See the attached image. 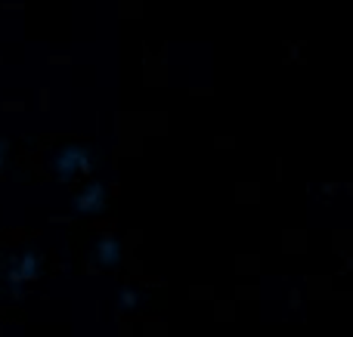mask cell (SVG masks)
<instances>
[{
	"label": "cell",
	"mask_w": 353,
	"mask_h": 337,
	"mask_svg": "<svg viewBox=\"0 0 353 337\" xmlns=\"http://www.w3.org/2000/svg\"><path fill=\"white\" fill-rule=\"evenodd\" d=\"M3 158H6V142L0 140V164H3Z\"/></svg>",
	"instance_id": "2"
},
{
	"label": "cell",
	"mask_w": 353,
	"mask_h": 337,
	"mask_svg": "<svg viewBox=\"0 0 353 337\" xmlns=\"http://www.w3.org/2000/svg\"><path fill=\"white\" fill-rule=\"evenodd\" d=\"M84 167H87V161H84V149L68 146V149H62V152H56V158H53V171L59 173L62 180H68L72 173L84 171Z\"/></svg>",
	"instance_id": "1"
}]
</instances>
